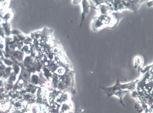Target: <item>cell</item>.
<instances>
[{"mask_svg":"<svg viewBox=\"0 0 153 113\" xmlns=\"http://www.w3.org/2000/svg\"><path fill=\"white\" fill-rule=\"evenodd\" d=\"M13 16V13L11 11H6L4 15V16L2 17V23L6 22V23H10V21L11 20L12 17Z\"/></svg>","mask_w":153,"mask_h":113,"instance_id":"cell-7","label":"cell"},{"mask_svg":"<svg viewBox=\"0 0 153 113\" xmlns=\"http://www.w3.org/2000/svg\"><path fill=\"white\" fill-rule=\"evenodd\" d=\"M81 4L82 5V13L81 23H80V25H79V26L80 27L82 26V24H83L85 17H86L87 15L89 13L90 8H91V6H90L89 1H86V0H85V1H82Z\"/></svg>","mask_w":153,"mask_h":113,"instance_id":"cell-3","label":"cell"},{"mask_svg":"<svg viewBox=\"0 0 153 113\" xmlns=\"http://www.w3.org/2000/svg\"><path fill=\"white\" fill-rule=\"evenodd\" d=\"M139 79H137L136 81L128 82V83L121 84L119 80H117L114 86L111 87H102V88L103 90L104 93H105L107 97L109 98L114 95L115 93L121 90H128V91H135L137 83Z\"/></svg>","mask_w":153,"mask_h":113,"instance_id":"cell-1","label":"cell"},{"mask_svg":"<svg viewBox=\"0 0 153 113\" xmlns=\"http://www.w3.org/2000/svg\"><path fill=\"white\" fill-rule=\"evenodd\" d=\"M147 5H148V7H152V1H150L147 2Z\"/></svg>","mask_w":153,"mask_h":113,"instance_id":"cell-12","label":"cell"},{"mask_svg":"<svg viewBox=\"0 0 153 113\" xmlns=\"http://www.w3.org/2000/svg\"><path fill=\"white\" fill-rule=\"evenodd\" d=\"M109 22V16H102L99 15L95 17L92 21V28L95 31H97L102 27L108 25Z\"/></svg>","mask_w":153,"mask_h":113,"instance_id":"cell-2","label":"cell"},{"mask_svg":"<svg viewBox=\"0 0 153 113\" xmlns=\"http://www.w3.org/2000/svg\"><path fill=\"white\" fill-rule=\"evenodd\" d=\"M129 91H128V90H121V91H117V92H116L114 94V95L115 96H117L119 99V100H120V103L122 105H123L125 106V105L124 103L123 102V97L127 93H128Z\"/></svg>","mask_w":153,"mask_h":113,"instance_id":"cell-6","label":"cell"},{"mask_svg":"<svg viewBox=\"0 0 153 113\" xmlns=\"http://www.w3.org/2000/svg\"><path fill=\"white\" fill-rule=\"evenodd\" d=\"M81 1H72V4L76 5V4H80Z\"/></svg>","mask_w":153,"mask_h":113,"instance_id":"cell-11","label":"cell"},{"mask_svg":"<svg viewBox=\"0 0 153 113\" xmlns=\"http://www.w3.org/2000/svg\"><path fill=\"white\" fill-rule=\"evenodd\" d=\"M134 109H135L137 113H143L144 112H145V110L143 109L142 104L139 101L136 102L135 105H134Z\"/></svg>","mask_w":153,"mask_h":113,"instance_id":"cell-8","label":"cell"},{"mask_svg":"<svg viewBox=\"0 0 153 113\" xmlns=\"http://www.w3.org/2000/svg\"><path fill=\"white\" fill-rule=\"evenodd\" d=\"M4 58H5V54H4V51L3 49H0V59L2 60Z\"/></svg>","mask_w":153,"mask_h":113,"instance_id":"cell-10","label":"cell"},{"mask_svg":"<svg viewBox=\"0 0 153 113\" xmlns=\"http://www.w3.org/2000/svg\"><path fill=\"white\" fill-rule=\"evenodd\" d=\"M1 27L4 29V31L5 33V35L6 37H11V24L10 23L3 22L1 25Z\"/></svg>","mask_w":153,"mask_h":113,"instance_id":"cell-4","label":"cell"},{"mask_svg":"<svg viewBox=\"0 0 153 113\" xmlns=\"http://www.w3.org/2000/svg\"><path fill=\"white\" fill-rule=\"evenodd\" d=\"M1 61H2V63H4L5 65H7V67H12L14 65V63L10 59H9V58L5 57Z\"/></svg>","mask_w":153,"mask_h":113,"instance_id":"cell-9","label":"cell"},{"mask_svg":"<svg viewBox=\"0 0 153 113\" xmlns=\"http://www.w3.org/2000/svg\"><path fill=\"white\" fill-rule=\"evenodd\" d=\"M143 58L141 56H137L134 58L133 65L135 69H139V70L143 68Z\"/></svg>","mask_w":153,"mask_h":113,"instance_id":"cell-5","label":"cell"},{"mask_svg":"<svg viewBox=\"0 0 153 113\" xmlns=\"http://www.w3.org/2000/svg\"><path fill=\"white\" fill-rule=\"evenodd\" d=\"M1 63H2V61L0 60V64H1Z\"/></svg>","mask_w":153,"mask_h":113,"instance_id":"cell-13","label":"cell"}]
</instances>
